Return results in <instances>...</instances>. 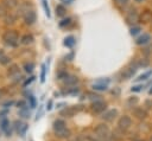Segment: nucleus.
I'll list each match as a JSON object with an SVG mask.
<instances>
[{
  "label": "nucleus",
  "mask_w": 152,
  "mask_h": 141,
  "mask_svg": "<svg viewBox=\"0 0 152 141\" xmlns=\"http://www.w3.org/2000/svg\"><path fill=\"white\" fill-rule=\"evenodd\" d=\"M94 134L96 135V137H97L100 141H102V140H104V139H107V137L109 136L110 132H109V128H108V126H107L106 123H100V124H97V126L95 127Z\"/></svg>",
  "instance_id": "nucleus-1"
},
{
  "label": "nucleus",
  "mask_w": 152,
  "mask_h": 141,
  "mask_svg": "<svg viewBox=\"0 0 152 141\" xmlns=\"http://www.w3.org/2000/svg\"><path fill=\"white\" fill-rule=\"evenodd\" d=\"M2 40L5 41V44L10 46H17L19 41V37L15 31H6L2 36Z\"/></svg>",
  "instance_id": "nucleus-2"
},
{
  "label": "nucleus",
  "mask_w": 152,
  "mask_h": 141,
  "mask_svg": "<svg viewBox=\"0 0 152 141\" xmlns=\"http://www.w3.org/2000/svg\"><path fill=\"white\" fill-rule=\"evenodd\" d=\"M131 126H132V118L128 115H124L118 120V129H120L121 132L127 130Z\"/></svg>",
  "instance_id": "nucleus-3"
},
{
  "label": "nucleus",
  "mask_w": 152,
  "mask_h": 141,
  "mask_svg": "<svg viewBox=\"0 0 152 141\" xmlns=\"http://www.w3.org/2000/svg\"><path fill=\"white\" fill-rule=\"evenodd\" d=\"M107 108V103L103 102L102 100H97V101H94L91 103V110L96 114H100V113H103Z\"/></svg>",
  "instance_id": "nucleus-4"
},
{
  "label": "nucleus",
  "mask_w": 152,
  "mask_h": 141,
  "mask_svg": "<svg viewBox=\"0 0 152 141\" xmlns=\"http://www.w3.org/2000/svg\"><path fill=\"white\" fill-rule=\"evenodd\" d=\"M14 128H15L17 133H18L20 136H25V133H26L28 126H27L25 122H21V121H19V120H17V121H14Z\"/></svg>",
  "instance_id": "nucleus-5"
},
{
  "label": "nucleus",
  "mask_w": 152,
  "mask_h": 141,
  "mask_svg": "<svg viewBox=\"0 0 152 141\" xmlns=\"http://www.w3.org/2000/svg\"><path fill=\"white\" fill-rule=\"evenodd\" d=\"M108 83H109V79H101V81H99V82H96V83H94L93 85H91V88L94 89V90H97V91H104V90H107V88H108Z\"/></svg>",
  "instance_id": "nucleus-6"
},
{
  "label": "nucleus",
  "mask_w": 152,
  "mask_h": 141,
  "mask_svg": "<svg viewBox=\"0 0 152 141\" xmlns=\"http://www.w3.org/2000/svg\"><path fill=\"white\" fill-rule=\"evenodd\" d=\"M0 129L6 134V136H11L12 134V128H11V123L7 118H4L0 123Z\"/></svg>",
  "instance_id": "nucleus-7"
},
{
  "label": "nucleus",
  "mask_w": 152,
  "mask_h": 141,
  "mask_svg": "<svg viewBox=\"0 0 152 141\" xmlns=\"http://www.w3.org/2000/svg\"><path fill=\"white\" fill-rule=\"evenodd\" d=\"M118 116V110L116 109H110V110H107L103 115H102V118L107 122H112L114 121V118Z\"/></svg>",
  "instance_id": "nucleus-8"
},
{
  "label": "nucleus",
  "mask_w": 152,
  "mask_h": 141,
  "mask_svg": "<svg viewBox=\"0 0 152 141\" xmlns=\"http://www.w3.org/2000/svg\"><path fill=\"white\" fill-rule=\"evenodd\" d=\"M23 17H24L25 24H27V25H32V24L36 21V13L33 12V9H30V11L26 12Z\"/></svg>",
  "instance_id": "nucleus-9"
},
{
  "label": "nucleus",
  "mask_w": 152,
  "mask_h": 141,
  "mask_svg": "<svg viewBox=\"0 0 152 141\" xmlns=\"http://www.w3.org/2000/svg\"><path fill=\"white\" fill-rule=\"evenodd\" d=\"M7 73H8V76H10V77H12V78L21 77V76H20V72H19V68H18V65H17V64H12V65L10 66V69H8Z\"/></svg>",
  "instance_id": "nucleus-10"
},
{
  "label": "nucleus",
  "mask_w": 152,
  "mask_h": 141,
  "mask_svg": "<svg viewBox=\"0 0 152 141\" xmlns=\"http://www.w3.org/2000/svg\"><path fill=\"white\" fill-rule=\"evenodd\" d=\"M137 71V66H129V68H126L124 71H122V78L124 79H129L133 77V75Z\"/></svg>",
  "instance_id": "nucleus-11"
},
{
  "label": "nucleus",
  "mask_w": 152,
  "mask_h": 141,
  "mask_svg": "<svg viewBox=\"0 0 152 141\" xmlns=\"http://www.w3.org/2000/svg\"><path fill=\"white\" fill-rule=\"evenodd\" d=\"M133 115H134L137 118H139V120H145V118L147 117V113H146V110L142 109V108H135V109L133 110Z\"/></svg>",
  "instance_id": "nucleus-12"
},
{
  "label": "nucleus",
  "mask_w": 152,
  "mask_h": 141,
  "mask_svg": "<svg viewBox=\"0 0 152 141\" xmlns=\"http://www.w3.org/2000/svg\"><path fill=\"white\" fill-rule=\"evenodd\" d=\"M55 134H56V136L59 137V139H68V137H70V135H71V130L65 127V128L62 129V130L55 132Z\"/></svg>",
  "instance_id": "nucleus-13"
},
{
  "label": "nucleus",
  "mask_w": 152,
  "mask_h": 141,
  "mask_svg": "<svg viewBox=\"0 0 152 141\" xmlns=\"http://www.w3.org/2000/svg\"><path fill=\"white\" fill-rule=\"evenodd\" d=\"M126 21L128 24H135L139 21V15L137 14V12H129L127 15H126Z\"/></svg>",
  "instance_id": "nucleus-14"
},
{
  "label": "nucleus",
  "mask_w": 152,
  "mask_h": 141,
  "mask_svg": "<svg viewBox=\"0 0 152 141\" xmlns=\"http://www.w3.org/2000/svg\"><path fill=\"white\" fill-rule=\"evenodd\" d=\"M65 127H66V123H65V121L62 120V118H57V120L53 122V130H55V132L62 130V129H64Z\"/></svg>",
  "instance_id": "nucleus-15"
},
{
  "label": "nucleus",
  "mask_w": 152,
  "mask_h": 141,
  "mask_svg": "<svg viewBox=\"0 0 152 141\" xmlns=\"http://www.w3.org/2000/svg\"><path fill=\"white\" fill-rule=\"evenodd\" d=\"M78 82V78L76 76H66L64 78V84L68 86H74Z\"/></svg>",
  "instance_id": "nucleus-16"
},
{
  "label": "nucleus",
  "mask_w": 152,
  "mask_h": 141,
  "mask_svg": "<svg viewBox=\"0 0 152 141\" xmlns=\"http://www.w3.org/2000/svg\"><path fill=\"white\" fill-rule=\"evenodd\" d=\"M76 111H77V109H76V108L68 107V108H65L64 110H62V111H61V115H63V116H68V117H71Z\"/></svg>",
  "instance_id": "nucleus-17"
},
{
  "label": "nucleus",
  "mask_w": 152,
  "mask_h": 141,
  "mask_svg": "<svg viewBox=\"0 0 152 141\" xmlns=\"http://www.w3.org/2000/svg\"><path fill=\"white\" fill-rule=\"evenodd\" d=\"M140 19H141V21H144V23H150V21H152V11H145V12H142Z\"/></svg>",
  "instance_id": "nucleus-18"
},
{
  "label": "nucleus",
  "mask_w": 152,
  "mask_h": 141,
  "mask_svg": "<svg viewBox=\"0 0 152 141\" xmlns=\"http://www.w3.org/2000/svg\"><path fill=\"white\" fill-rule=\"evenodd\" d=\"M4 21L6 25H12L15 23V17L12 14V13H7L5 17H4Z\"/></svg>",
  "instance_id": "nucleus-19"
},
{
  "label": "nucleus",
  "mask_w": 152,
  "mask_h": 141,
  "mask_svg": "<svg viewBox=\"0 0 152 141\" xmlns=\"http://www.w3.org/2000/svg\"><path fill=\"white\" fill-rule=\"evenodd\" d=\"M151 39V37H150V34H147V33H144L142 36H140L138 39H137V44L138 45H141V44H146V43H148V40Z\"/></svg>",
  "instance_id": "nucleus-20"
},
{
  "label": "nucleus",
  "mask_w": 152,
  "mask_h": 141,
  "mask_svg": "<svg viewBox=\"0 0 152 141\" xmlns=\"http://www.w3.org/2000/svg\"><path fill=\"white\" fill-rule=\"evenodd\" d=\"M18 5L17 0H2V6L6 8H13Z\"/></svg>",
  "instance_id": "nucleus-21"
},
{
  "label": "nucleus",
  "mask_w": 152,
  "mask_h": 141,
  "mask_svg": "<svg viewBox=\"0 0 152 141\" xmlns=\"http://www.w3.org/2000/svg\"><path fill=\"white\" fill-rule=\"evenodd\" d=\"M75 43H76V40H75V38L72 36H69V37H66L64 39V45L68 46V47H72L75 45Z\"/></svg>",
  "instance_id": "nucleus-22"
},
{
  "label": "nucleus",
  "mask_w": 152,
  "mask_h": 141,
  "mask_svg": "<svg viewBox=\"0 0 152 141\" xmlns=\"http://www.w3.org/2000/svg\"><path fill=\"white\" fill-rule=\"evenodd\" d=\"M32 41H33V37L31 34H25L21 37V44H24V45H28Z\"/></svg>",
  "instance_id": "nucleus-23"
},
{
  "label": "nucleus",
  "mask_w": 152,
  "mask_h": 141,
  "mask_svg": "<svg viewBox=\"0 0 152 141\" xmlns=\"http://www.w3.org/2000/svg\"><path fill=\"white\" fill-rule=\"evenodd\" d=\"M138 102H139L138 97H137V96H132V97H128V98H127L126 104H127L128 107H133V105H135Z\"/></svg>",
  "instance_id": "nucleus-24"
},
{
  "label": "nucleus",
  "mask_w": 152,
  "mask_h": 141,
  "mask_svg": "<svg viewBox=\"0 0 152 141\" xmlns=\"http://www.w3.org/2000/svg\"><path fill=\"white\" fill-rule=\"evenodd\" d=\"M56 14H57L58 17L64 15V14H65V7H64L63 5H57V6H56Z\"/></svg>",
  "instance_id": "nucleus-25"
},
{
  "label": "nucleus",
  "mask_w": 152,
  "mask_h": 141,
  "mask_svg": "<svg viewBox=\"0 0 152 141\" xmlns=\"http://www.w3.org/2000/svg\"><path fill=\"white\" fill-rule=\"evenodd\" d=\"M19 115L21 117H24V118H28L30 117V111H28L27 108H23V109L19 110Z\"/></svg>",
  "instance_id": "nucleus-26"
},
{
  "label": "nucleus",
  "mask_w": 152,
  "mask_h": 141,
  "mask_svg": "<svg viewBox=\"0 0 152 141\" xmlns=\"http://www.w3.org/2000/svg\"><path fill=\"white\" fill-rule=\"evenodd\" d=\"M33 68H34V64H33V63H31V62H30V63H25V64H24V70H25L26 72H28V73L33 71Z\"/></svg>",
  "instance_id": "nucleus-27"
},
{
  "label": "nucleus",
  "mask_w": 152,
  "mask_h": 141,
  "mask_svg": "<svg viewBox=\"0 0 152 141\" xmlns=\"http://www.w3.org/2000/svg\"><path fill=\"white\" fill-rule=\"evenodd\" d=\"M151 75H152V70H150V71H147V72H145V73L140 75V76L137 78V81H144V79H147Z\"/></svg>",
  "instance_id": "nucleus-28"
},
{
  "label": "nucleus",
  "mask_w": 152,
  "mask_h": 141,
  "mask_svg": "<svg viewBox=\"0 0 152 141\" xmlns=\"http://www.w3.org/2000/svg\"><path fill=\"white\" fill-rule=\"evenodd\" d=\"M42 5H43V8L45 11V14L48 17H50V8H49V5H48V0H42Z\"/></svg>",
  "instance_id": "nucleus-29"
},
{
  "label": "nucleus",
  "mask_w": 152,
  "mask_h": 141,
  "mask_svg": "<svg viewBox=\"0 0 152 141\" xmlns=\"http://www.w3.org/2000/svg\"><path fill=\"white\" fill-rule=\"evenodd\" d=\"M45 73H46V66L45 64L42 65V72H40V82L44 83L45 82Z\"/></svg>",
  "instance_id": "nucleus-30"
},
{
  "label": "nucleus",
  "mask_w": 152,
  "mask_h": 141,
  "mask_svg": "<svg viewBox=\"0 0 152 141\" xmlns=\"http://www.w3.org/2000/svg\"><path fill=\"white\" fill-rule=\"evenodd\" d=\"M147 65H148V60H147V59H140V60H138V63L135 64L137 68H138V66L145 68V66H147Z\"/></svg>",
  "instance_id": "nucleus-31"
},
{
  "label": "nucleus",
  "mask_w": 152,
  "mask_h": 141,
  "mask_svg": "<svg viewBox=\"0 0 152 141\" xmlns=\"http://www.w3.org/2000/svg\"><path fill=\"white\" fill-rule=\"evenodd\" d=\"M28 103H30V107H31V108H34L36 104H37L36 98H34L33 96H28Z\"/></svg>",
  "instance_id": "nucleus-32"
},
{
  "label": "nucleus",
  "mask_w": 152,
  "mask_h": 141,
  "mask_svg": "<svg viewBox=\"0 0 152 141\" xmlns=\"http://www.w3.org/2000/svg\"><path fill=\"white\" fill-rule=\"evenodd\" d=\"M10 62H11V58H8L7 56H4V57L0 59V63L4 64V65H5V64H8Z\"/></svg>",
  "instance_id": "nucleus-33"
},
{
  "label": "nucleus",
  "mask_w": 152,
  "mask_h": 141,
  "mask_svg": "<svg viewBox=\"0 0 152 141\" xmlns=\"http://www.w3.org/2000/svg\"><path fill=\"white\" fill-rule=\"evenodd\" d=\"M70 18H66V19H64V20H62L61 23H59V26L61 27H63V26H65V25H68V24H70Z\"/></svg>",
  "instance_id": "nucleus-34"
},
{
  "label": "nucleus",
  "mask_w": 152,
  "mask_h": 141,
  "mask_svg": "<svg viewBox=\"0 0 152 141\" xmlns=\"http://www.w3.org/2000/svg\"><path fill=\"white\" fill-rule=\"evenodd\" d=\"M17 105H18V108H19V109L26 108V103H25L24 101H18V102H17Z\"/></svg>",
  "instance_id": "nucleus-35"
},
{
  "label": "nucleus",
  "mask_w": 152,
  "mask_h": 141,
  "mask_svg": "<svg viewBox=\"0 0 152 141\" xmlns=\"http://www.w3.org/2000/svg\"><path fill=\"white\" fill-rule=\"evenodd\" d=\"M139 31H140L139 27H133V28L131 30V34H132V36H135L137 33H139Z\"/></svg>",
  "instance_id": "nucleus-36"
},
{
  "label": "nucleus",
  "mask_w": 152,
  "mask_h": 141,
  "mask_svg": "<svg viewBox=\"0 0 152 141\" xmlns=\"http://www.w3.org/2000/svg\"><path fill=\"white\" fill-rule=\"evenodd\" d=\"M115 1H116L118 5H121V6H125V5H127V2H128V0H115Z\"/></svg>",
  "instance_id": "nucleus-37"
},
{
  "label": "nucleus",
  "mask_w": 152,
  "mask_h": 141,
  "mask_svg": "<svg viewBox=\"0 0 152 141\" xmlns=\"http://www.w3.org/2000/svg\"><path fill=\"white\" fill-rule=\"evenodd\" d=\"M33 81H34V77H30V79H26V81L24 82V86H27V85H28L31 82H33Z\"/></svg>",
  "instance_id": "nucleus-38"
},
{
  "label": "nucleus",
  "mask_w": 152,
  "mask_h": 141,
  "mask_svg": "<svg viewBox=\"0 0 152 141\" xmlns=\"http://www.w3.org/2000/svg\"><path fill=\"white\" fill-rule=\"evenodd\" d=\"M141 85H135V86H132V91H140L141 90Z\"/></svg>",
  "instance_id": "nucleus-39"
},
{
  "label": "nucleus",
  "mask_w": 152,
  "mask_h": 141,
  "mask_svg": "<svg viewBox=\"0 0 152 141\" xmlns=\"http://www.w3.org/2000/svg\"><path fill=\"white\" fill-rule=\"evenodd\" d=\"M13 103H14L13 101H10V102H6V103H4V107H5V108H10V107H11V105H12Z\"/></svg>",
  "instance_id": "nucleus-40"
},
{
  "label": "nucleus",
  "mask_w": 152,
  "mask_h": 141,
  "mask_svg": "<svg viewBox=\"0 0 152 141\" xmlns=\"http://www.w3.org/2000/svg\"><path fill=\"white\" fill-rule=\"evenodd\" d=\"M0 15H6V13H5V7L1 5L0 6Z\"/></svg>",
  "instance_id": "nucleus-41"
},
{
  "label": "nucleus",
  "mask_w": 152,
  "mask_h": 141,
  "mask_svg": "<svg viewBox=\"0 0 152 141\" xmlns=\"http://www.w3.org/2000/svg\"><path fill=\"white\" fill-rule=\"evenodd\" d=\"M119 92H120V90H119V89H116V90H113V91H112V94H113V95H119Z\"/></svg>",
  "instance_id": "nucleus-42"
},
{
  "label": "nucleus",
  "mask_w": 152,
  "mask_h": 141,
  "mask_svg": "<svg viewBox=\"0 0 152 141\" xmlns=\"http://www.w3.org/2000/svg\"><path fill=\"white\" fill-rule=\"evenodd\" d=\"M52 108V102L51 101H49V104H48V110H50Z\"/></svg>",
  "instance_id": "nucleus-43"
},
{
  "label": "nucleus",
  "mask_w": 152,
  "mask_h": 141,
  "mask_svg": "<svg viewBox=\"0 0 152 141\" xmlns=\"http://www.w3.org/2000/svg\"><path fill=\"white\" fill-rule=\"evenodd\" d=\"M62 1H63V2H66V4H71L74 0H62Z\"/></svg>",
  "instance_id": "nucleus-44"
},
{
  "label": "nucleus",
  "mask_w": 152,
  "mask_h": 141,
  "mask_svg": "<svg viewBox=\"0 0 152 141\" xmlns=\"http://www.w3.org/2000/svg\"><path fill=\"white\" fill-rule=\"evenodd\" d=\"M4 56H5V55H4V51H0V59H1Z\"/></svg>",
  "instance_id": "nucleus-45"
},
{
  "label": "nucleus",
  "mask_w": 152,
  "mask_h": 141,
  "mask_svg": "<svg viewBox=\"0 0 152 141\" xmlns=\"http://www.w3.org/2000/svg\"><path fill=\"white\" fill-rule=\"evenodd\" d=\"M148 94H150V95H152V86H151V89L148 90Z\"/></svg>",
  "instance_id": "nucleus-46"
},
{
  "label": "nucleus",
  "mask_w": 152,
  "mask_h": 141,
  "mask_svg": "<svg viewBox=\"0 0 152 141\" xmlns=\"http://www.w3.org/2000/svg\"><path fill=\"white\" fill-rule=\"evenodd\" d=\"M134 1H135V2H142L144 0H134Z\"/></svg>",
  "instance_id": "nucleus-47"
},
{
  "label": "nucleus",
  "mask_w": 152,
  "mask_h": 141,
  "mask_svg": "<svg viewBox=\"0 0 152 141\" xmlns=\"http://www.w3.org/2000/svg\"><path fill=\"white\" fill-rule=\"evenodd\" d=\"M150 141H152V136H151V139H150Z\"/></svg>",
  "instance_id": "nucleus-48"
}]
</instances>
